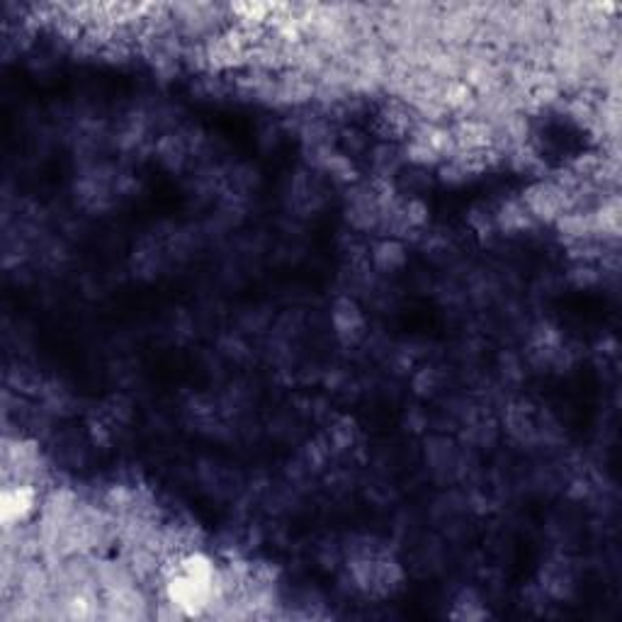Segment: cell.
Masks as SVG:
<instances>
[{
	"label": "cell",
	"mask_w": 622,
	"mask_h": 622,
	"mask_svg": "<svg viewBox=\"0 0 622 622\" xmlns=\"http://www.w3.org/2000/svg\"><path fill=\"white\" fill-rule=\"evenodd\" d=\"M331 326L343 346H358L367 336V316L363 307L350 294L336 297L331 307Z\"/></svg>",
	"instance_id": "obj_2"
},
{
	"label": "cell",
	"mask_w": 622,
	"mask_h": 622,
	"mask_svg": "<svg viewBox=\"0 0 622 622\" xmlns=\"http://www.w3.org/2000/svg\"><path fill=\"white\" fill-rule=\"evenodd\" d=\"M370 268L380 275L399 273L406 265V248L399 239H384L370 251Z\"/></svg>",
	"instance_id": "obj_4"
},
{
	"label": "cell",
	"mask_w": 622,
	"mask_h": 622,
	"mask_svg": "<svg viewBox=\"0 0 622 622\" xmlns=\"http://www.w3.org/2000/svg\"><path fill=\"white\" fill-rule=\"evenodd\" d=\"M42 506V491L32 484H3L0 496V520L3 528H18L30 523V518L39 513Z\"/></svg>",
	"instance_id": "obj_1"
},
{
	"label": "cell",
	"mask_w": 622,
	"mask_h": 622,
	"mask_svg": "<svg viewBox=\"0 0 622 622\" xmlns=\"http://www.w3.org/2000/svg\"><path fill=\"white\" fill-rule=\"evenodd\" d=\"M450 618L477 622V620L489 618V610H486L484 598L479 596L474 588H462V591L455 596V601H452Z\"/></svg>",
	"instance_id": "obj_5"
},
{
	"label": "cell",
	"mask_w": 622,
	"mask_h": 622,
	"mask_svg": "<svg viewBox=\"0 0 622 622\" xmlns=\"http://www.w3.org/2000/svg\"><path fill=\"white\" fill-rule=\"evenodd\" d=\"M540 591L545 593L550 601H564L574 593L576 588V576L571 564L564 557L550 559L540 571V581H537Z\"/></svg>",
	"instance_id": "obj_3"
}]
</instances>
